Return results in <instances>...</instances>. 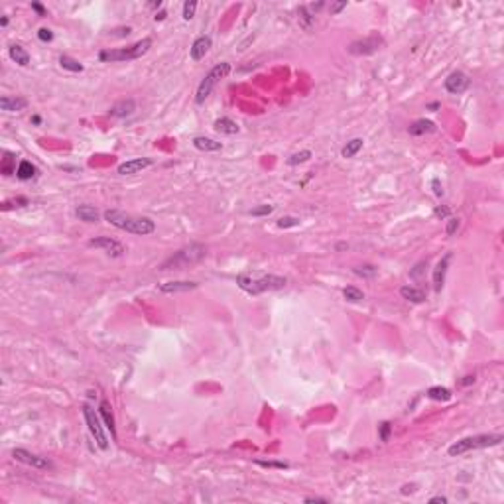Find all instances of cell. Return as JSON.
Instances as JSON below:
<instances>
[{"label":"cell","instance_id":"cell-38","mask_svg":"<svg viewBox=\"0 0 504 504\" xmlns=\"http://www.w3.org/2000/svg\"><path fill=\"white\" fill-rule=\"evenodd\" d=\"M38 38H39V41H52L54 39V32L49 28H39L38 30Z\"/></svg>","mask_w":504,"mask_h":504},{"label":"cell","instance_id":"cell-16","mask_svg":"<svg viewBox=\"0 0 504 504\" xmlns=\"http://www.w3.org/2000/svg\"><path fill=\"white\" fill-rule=\"evenodd\" d=\"M197 286H199L197 282H166L160 286V291L162 293H181V291H191Z\"/></svg>","mask_w":504,"mask_h":504},{"label":"cell","instance_id":"cell-43","mask_svg":"<svg viewBox=\"0 0 504 504\" xmlns=\"http://www.w3.org/2000/svg\"><path fill=\"white\" fill-rule=\"evenodd\" d=\"M431 185H433V193H435L437 197H441V195H443V189H441V185H439V179H433Z\"/></svg>","mask_w":504,"mask_h":504},{"label":"cell","instance_id":"cell-7","mask_svg":"<svg viewBox=\"0 0 504 504\" xmlns=\"http://www.w3.org/2000/svg\"><path fill=\"white\" fill-rule=\"evenodd\" d=\"M83 416H85V422H87L89 431H91V435L95 437L97 445H98L100 449H107V447H109V437L105 435L103 426H100V420H98V416L95 414V410H93L91 406H83Z\"/></svg>","mask_w":504,"mask_h":504},{"label":"cell","instance_id":"cell-30","mask_svg":"<svg viewBox=\"0 0 504 504\" xmlns=\"http://www.w3.org/2000/svg\"><path fill=\"white\" fill-rule=\"evenodd\" d=\"M311 152L310 150H301V152H295V154H291L290 158H288V166H297V164H304V162H308V160H311Z\"/></svg>","mask_w":504,"mask_h":504},{"label":"cell","instance_id":"cell-37","mask_svg":"<svg viewBox=\"0 0 504 504\" xmlns=\"http://www.w3.org/2000/svg\"><path fill=\"white\" fill-rule=\"evenodd\" d=\"M390 431H392L390 422H382V424L378 426V433H380V439H382V441H388V439H390Z\"/></svg>","mask_w":504,"mask_h":504},{"label":"cell","instance_id":"cell-5","mask_svg":"<svg viewBox=\"0 0 504 504\" xmlns=\"http://www.w3.org/2000/svg\"><path fill=\"white\" fill-rule=\"evenodd\" d=\"M150 47H152V39L144 38L142 41H138V43H134V45H130V47H122V49H103V52L98 54V59L105 61V63L132 61V59L142 58Z\"/></svg>","mask_w":504,"mask_h":504},{"label":"cell","instance_id":"cell-15","mask_svg":"<svg viewBox=\"0 0 504 504\" xmlns=\"http://www.w3.org/2000/svg\"><path fill=\"white\" fill-rule=\"evenodd\" d=\"M28 107V100L22 97H2L0 98V109L6 113H20Z\"/></svg>","mask_w":504,"mask_h":504},{"label":"cell","instance_id":"cell-41","mask_svg":"<svg viewBox=\"0 0 504 504\" xmlns=\"http://www.w3.org/2000/svg\"><path fill=\"white\" fill-rule=\"evenodd\" d=\"M343 8H347V2H335V4H331V6H329L331 14H339Z\"/></svg>","mask_w":504,"mask_h":504},{"label":"cell","instance_id":"cell-4","mask_svg":"<svg viewBox=\"0 0 504 504\" xmlns=\"http://www.w3.org/2000/svg\"><path fill=\"white\" fill-rule=\"evenodd\" d=\"M502 439H504V437H502L500 433H485V435L465 437V439L455 441V443L449 447V455H451V457H457V455H463V453H469V451H475V449L494 447V445H500Z\"/></svg>","mask_w":504,"mask_h":504},{"label":"cell","instance_id":"cell-19","mask_svg":"<svg viewBox=\"0 0 504 504\" xmlns=\"http://www.w3.org/2000/svg\"><path fill=\"white\" fill-rule=\"evenodd\" d=\"M8 56H10V59H12L14 63H18L20 67H28V65H30V54L26 52L22 45H10Z\"/></svg>","mask_w":504,"mask_h":504},{"label":"cell","instance_id":"cell-18","mask_svg":"<svg viewBox=\"0 0 504 504\" xmlns=\"http://www.w3.org/2000/svg\"><path fill=\"white\" fill-rule=\"evenodd\" d=\"M193 146H195L197 150H201V152H219V150H223V144H221V142H215V140L205 138V136L193 138Z\"/></svg>","mask_w":504,"mask_h":504},{"label":"cell","instance_id":"cell-2","mask_svg":"<svg viewBox=\"0 0 504 504\" xmlns=\"http://www.w3.org/2000/svg\"><path fill=\"white\" fill-rule=\"evenodd\" d=\"M105 219H107L113 227H116V229H120V231H126V233H132V234H142V236H146V234H152V233L156 231L154 221H150V219H146V217H134V215H128V213L118 211V209H109V211H105Z\"/></svg>","mask_w":504,"mask_h":504},{"label":"cell","instance_id":"cell-27","mask_svg":"<svg viewBox=\"0 0 504 504\" xmlns=\"http://www.w3.org/2000/svg\"><path fill=\"white\" fill-rule=\"evenodd\" d=\"M16 175H18V179H22V181H28V179H32L34 175H36V168L30 164V162H20V166H18V170H16Z\"/></svg>","mask_w":504,"mask_h":504},{"label":"cell","instance_id":"cell-28","mask_svg":"<svg viewBox=\"0 0 504 504\" xmlns=\"http://www.w3.org/2000/svg\"><path fill=\"white\" fill-rule=\"evenodd\" d=\"M343 295H345L347 301H352V304H359V301L365 299V293H363L359 288H355V286H347V288L343 290Z\"/></svg>","mask_w":504,"mask_h":504},{"label":"cell","instance_id":"cell-40","mask_svg":"<svg viewBox=\"0 0 504 504\" xmlns=\"http://www.w3.org/2000/svg\"><path fill=\"white\" fill-rule=\"evenodd\" d=\"M433 213H435V217H439V219H447L451 211H449V207H441V205H439V207H435Z\"/></svg>","mask_w":504,"mask_h":504},{"label":"cell","instance_id":"cell-23","mask_svg":"<svg viewBox=\"0 0 504 504\" xmlns=\"http://www.w3.org/2000/svg\"><path fill=\"white\" fill-rule=\"evenodd\" d=\"M215 130L217 132H221V134H236L240 128H238V124L233 120V118H227V116H223V118H217L215 120Z\"/></svg>","mask_w":504,"mask_h":504},{"label":"cell","instance_id":"cell-25","mask_svg":"<svg viewBox=\"0 0 504 504\" xmlns=\"http://www.w3.org/2000/svg\"><path fill=\"white\" fill-rule=\"evenodd\" d=\"M361 148H363V140H361V138H355V140H350V142H347V144L343 146L341 156H343V158H355V156L359 154Z\"/></svg>","mask_w":504,"mask_h":504},{"label":"cell","instance_id":"cell-29","mask_svg":"<svg viewBox=\"0 0 504 504\" xmlns=\"http://www.w3.org/2000/svg\"><path fill=\"white\" fill-rule=\"evenodd\" d=\"M59 65H61L63 69H67V71H73V73H81V71H83V65H81L77 59L69 58V56H61V58H59Z\"/></svg>","mask_w":504,"mask_h":504},{"label":"cell","instance_id":"cell-36","mask_svg":"<svg viewBox=\"0 0 504 504\" xmlns=\"http://www.w3.org/2000/svg\"><path fill=\"white\" fill-rule=\"evenodd\" d=\"M297 225H299V219H295V217H282L278 221L280 229H290V227H297Z\"/></svg>","mask_w":504,"mask_h":504},{"label":"cell","instance_id":"cell-42","mask_svg":"<svg viewBox=\"0 0 504 504\" xmlns=\"http://www.w3.org/2000/svg\"><path fill=\"white\" fill-rule=\"evenodd\" d=\"M10 162H12V160H10V156H8L6 162L2 164V174H4V175H10V174H12V164H10Z\"/></svg>","mask_w":504,"mask_h":504},{"label":"cell","instance_id":"cell-22","mask_svg":"<svg viewBox=\"0 0 504 504\" xmlns=\"http://www.w3.org/2000/svg\"><path fill=\"white\" fill-rule=\"evenodd\" d=\"M435 122L431 120H426V118H420L416 120L412 126H410V134L412 136H422V134H429V132H435Z\"/></svg>","mask_w":504,"mask_h":504},{"label":"cell","instance_id":"cell-6","mask_svg":"<svg viewBox=\"0 0 504 504\" xmlns=\"http://www.w3.org/2000/svg\"><path fill=\"white\" fill-rule=\"evenodd\" d=\"M229 71H231V65H229V63H219V65H215V67L205 75V79L199 83L195 103H197V105H203L205 100H207V97L211 95V91L215 89V85H217L223 77H227Z\"/></svg>","mask_w":504,"mask_h":504},{"label":"cell","instance_id":"cell-32","mask_svg":"<svg viewBox=\"0 0 504 504\" xmlns=\"http://www.w3.org/2000/svg\"><path fill=\"white\" fill-rule=\"evenodd\" d=\"M254 463L258 467H264V469H290V465L284 463V461H262V459H256Z\"/></svg>","mask_w":504,"mask_h":504},{"label":"cell","instance_id":"cell-47","mask_svg":"<svg viewBox=\"0 0 504 504\" xmlns=\"http://www.w3.org/2000/svg\"><path fill=\"white\" fill-rule=\"evenodd\" d=\"M429 502H431V504H437V502L445 504V502H447V498H445V496H433V498H429Z\"/></svg>","mask_w":504,"mask_h":504},{"label":"cell","instance_id":"cell-17","mask_svg":"<svg viewBox=\"0 0 504 504\" xmlns=\"http://www.w3.org/2000/svg\"><path fill=\"white\" fill-rule=\"evenodd\" d=\"M134 111H136V105H134L132 98L120 100V103H116V105L111 107V116H115V118H124V116H130Z\"/></svg>","mask_w":504,"mask_h":504},{"label":"cell","instance_id":"cell-45","mask_svg":"<svg viewBox=\"0 0 504 504\" xmlns=\"http://www.w3.org/2000/svg\"><path fill=\"white\" fill-rule=\"evenodd\" d=\"M304 502H327V498H321V496H306Z\"/></svg>","mask_w":504,"mask_h":504},{"label":"cell","instance_id":"cell-13","mask_svg":"<svg viewBox=\"0 0 504 504\" xmlns=\"http://www.w3.org/2000/svg\"><path fill=\"white\" fill-rule=\"evenodd\" d=\"M150 166H152V160H150V158H136V160H128V162L120 164L118 166V174L120 175H134V174H138V172H142V170H146Z\"/></svg>","mask_w":504,"mask_h":504},{"label":"cell","instance_id":"cell-3","mask_svg":"<svg viewBox=\"0 0 504 504\" xmlns=\"http://www.w3.org/2000/svg\"><path fill=\"white\" fill-rule=\"evenodd\" d=\"M207 254V248L199 242H193V244H187L183 248H179L175 254H172L164 264H162V270H183L199 260H203Z\"/></svg>","mask_w":504,"mask_h":504},{"label":"cell","instance_id":"cell-21","mask_svg":"<svg viewBox=\"0 0 504 504\" xmlns=\"http://www.w3.org/2000/svg\"><path fill=\"white\" fill-rule=\"evenodd\" d=\"M75 215H77V219L79 221H83V223H97L98 221V211L93 207V205H79L77 209H75Z\"/></svg>","mask_w":504,"mask_h":504},{"label":"cell","instance_id":"cell-31","mask_svg":"<svg viewBox=\"0 0 504 504\" xmlns=\"http://www.w3.org/2000/svg\"><path fill=\"white\" fill-rule=\"evenodd\" d=\"M313 22H315V16L308 10V6H301V8H299V24L304 26L306 30H311Z\"/></svg>","mask_w":504,"mask_h":504},{"label":"cell","instance_id":"cell-50","mask_svg":"<svg viewBox=\"0 0 504 504\" xmlns=\"http://www.w3.org/2000/svg\"><path fill=\"white\" fill-rule=\"evenodd\" d=\"M0 26H2V28L8 26V16H2V20H0Z\"/></svg>","mask_w":504,"mask_h":504},{"label":"cell","instance_id":"cell-10","mask_svg":"<svg viewBox=\"0 0 504 504\" xmlns=\"http://www.w3.org/2000/svg\"><path fill=\"white\" fill-rule=\"evenodd\" d=\"M443 87H445V91L451 93V95H461V93H465V91L471 87V79H469L463 71H453V73L445 79Z\"/></svg>","mask_w":504,"mask_h":504},{"label":"cell","instance_id":"cell-34","mask_svg":"<svg viewBox=\"0 0 504 504\" xmlns=\"http://www.w3.org/2000/svg\"><path fill=\"white\" fill-rule=\"evenodd\" d=\"M355 274H357V276H363V278H372V276L376 274V268L370 266V264H365V266L355 268Z\"/></svg>","mask_w":504,"mask_h":504},{"label":"cell","instance_id":"cell-49","mask_svg":"<svg viewBox=\"0 0 504 504\" xmlns=\"http://www.w3.org/2000/svg\"><path fill=\"white\" fill-rule=\"evenodd\" d=\"M164 18H166V12H164V10H162V12H158V14L154 16V20H156V22H162Z\"/></svg>","mask_w":504,"mask_h":504},{"label":"cell","instance_id":"cell-1","mask_svg":"<svg viewBox=\"0 0 504 504\" xmlns=\"http://www.w3.org/2000/svg\"><path fill=\"white\" fill-rule=\"evenodd\" d=\"M236 284H238L240 290H244L250 295H260L264 291H274V290L286 288L288 280L282 278V276H274V274L252 272V274H238Z\"/></svg>","mask_w":504,"mask_h":504},{"label":"cell","instance_id":"cell-39","mask_svg":"<svg viewBox=\"0 0 504 504\" xmlns=\"http://www.w3.org/2000/svg\"><path fill=\"white\" fill-rule=\"evenodd\" d=\"M459 229V219H447V227H445V233H447V236H451L453 233H455Z\"/></svg>","mask_w":504,"mask_h":504},{"label":"cell","instance_id":"cell-8","mask_svg":"<svg viewBox=\"0 0 504 504\" xmlns=\"http://www.w3.org/2000/svg\"><path fill=\"white\" fill-rule=\"evenodd\" d=\"M382 43H384V39L380 36H368L365 39L352 41L347 49H349V54H352V56H370V54L378 52V49L382 47Z\"/></svg>","mask_w":504,"mask_h":504},{"label":"cell","instance_id":"cell-52","mask_svg":"<svg viewBox=\"0 0 504 504\" xmlns=\"http://www.w3.org/2000/svg\"><path fill=\"white\" fill-rule=\"evenodd\" d=\"M32 122H34V124H39V122H41V118H39V116H32Z\"/></svg>","mask_w":504,"mask_h":504},{"label":"cell","instance_id":"cell-35","mask_svg":"<svg viewBox=\"0 0 504 504\" xmlns=\"http://www.w3.org/2000/svg\"><path fill=\"white\" fill-rule=\"evenodd\" d=\"M195 10H197V2L191 0V2H185L183 4V20H191L195 16Z\"/></svg>","mask_w":504,"mask_h":504},{"label":"cell","instance_id":"cell-51","mask_svg":"<svg viewBox=\"0 0 504 504\" xmlns=\"http://www.w3.org/2000/svg\"><path fill=\"white\" fill-rule=\"evenodd\" d=\"M427 109H431V111H435V109H439V105H437V103H431V105H427Z\"/></svg>","mask_w":504,"mask_h":504},{"label":"cell","instance_id":"cell-44","mask_svg":"<svg viewBox=\"0 0 504 504\" xmlns=\"http://www.w3.org/2000/svg\"><path fill=\"white\" fill-rule=\"evenodd\" d=\"M424 266H426V262H420V264H418V266H416V268H414V270H412V274H410V276H412V278H418V276H420V274H422V270H424Z\"/></svg>","mask_w":504,"mask_h":504},{"label":"cell","instance_id":"cell-20","mask_svg":"<svg viewBox=\"0 0 504 504\" xmlns=\"http://www.w3.org/2000/svg\"><path fill=\"white\" fill-rule=\"evenodd\" d=\"M400 295L404 299H408V301H412V304H424V301H426V293L420 288H414V286L400 288Z\"/></svg>","mask_w":504,"mask_h":504},{"label":"cell","instance_id":"cell-9","mask_svg":"<svg viewBox=\"0 0 504 504\" xmlns=\"http://www.w3.org/2000/svg\"><path fill=\"white\" fill-rule=\"evenodd\" d=\"M89 246L91 248H103L109 256H115V258H118V256H122L124 254V246L118 242V240H115V238H111V236H98V238H91L89 240Z\"/></svg>","mask_w":504,"mask_h":504},{"label":"cell","instance_id":"cell-48","mask_svg":"<svg viewBox=\"0 0 504 504\" xmlns=\"http://www.w3.org/2000/svg\"><path fill=\"white\" fill-rule=\"evenodd\" d=\"M471 382H475V376H465V378L461 380L463 386H467V384H471Z\"/></svg>","mask_w":504,"mask_h":504},{"label":"cell","instance_id":"cell-11","mask_svg":"<svg viewBox=\"0 0 504 504\" xmlns=\"http://www.w3.org/2000/svg\"><path fill=\"white\" fill-rule=\"evenodd\" d=\"M12 457H14L16 461H22V463L34 467V469H49V467H52V463H49L45 457L34 455V453H30V451H26V449H14V451H12Z\"/></svg>","mask_w":504,"mask_h":504},{"label":"cell","instance_id":"cell-14","mask_svg":"<svg viewBox=\"0 0 504 504\" xmlns=\"http://www.w3.org/2000/svg\"><path fill=\"white\" fill-rule=\"evenodd\" d=\"M449 260H451V252H449V254H445L437 262V266L433 270V288H435V291H441V288H443L445 274H447V268H449Z\"/></svg>","mask_w":504,"mask_h":504},{"label":"cell","instance_id":"cell-24","mask_svg":"<svg viewBox=\"0 0 504 504\" xmlns=\"http://www.w3.org/2000/svg\"><path fill=\"white\" fill-rule=\"evenodd\" d=\"M98 412H100V416H103V420H105V424H107V429L111 431V435H113V439H115V437H116V427H115V418H113V414H111L109 402H100Z\"/></svg>","mask_w":504,"mask_h":504},{"label":"cell","instance_id":"cell-26","mask_svg":"<svg viewBox=\"0 0 504 504\" xmlns=\"http://www.w3.org/2000/svg\"><path fill=\"white\" fill-rule=\"evenodd\" d=\"M427 398H431L435 402H447V400H451V390L443 388V386H433L427 390Z\"/></svg>","mask_w":504,"mask_h":504},{"label":"cell","instance_id":"cell-33","mask_svg":"<svg viewBox=\"0 0 504 504\" xmlns=\"http://www.w3.org/2000/svg\"><path fill=\"white\" fill-rule=\"evenodd\" d=\"M272 211H274V207H272V205H260V207L250 209V211H248V215H252V217H266V215H270Z\"/></svg>","mask_w":504,"mask_h":504},{"label":"cell","instance_id":"cell-46","mask_svg":"<svg viewBox=\"0 0 504 504\" xmlns=\"http://www.w3.org/2000/svg\"><path fill=\"white\" fill-rule=\"evenodd\" d=\"M32 10H36L39 16H43V14H45V8H43L41 4H38V2H34V4H32Z\"/></svg>","mask_w":504,"mask_h":504},{"label":"cell","instance_id":"cell-12","mask_svg":"<svg viewBox=\"0 0 504 504\" xmlns=\"http://www.w3.org/2000/svg\"><path fill=\"white\" fill-rule=\"evenodd\" d=\"M211 38L209 36H199L193 43H191V47H189V58L193 59V61H201L205 56H207V52L211 49Z\"/></svg>","mask_w":504,"mask_h":504}]
</instances>
